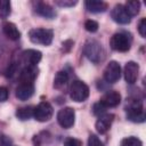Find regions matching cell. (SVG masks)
Here are the masks:
<instances>
[{
  "label": "cell",
  "instance_id": "obj_1",
  "mask_svg": "<svg viewBox=\"0 0 146 146\" xmlns=\"http://www.w3.org/2000/svg\"><path fill=\"white\" fill-rule=\"evenodd\" d=\"M29 38L33 43L49 46L52 41L54 33L49 29H32L29 32Z\"/></svg>",
  "mask_w": 146,
  "mask_h": 146
},
{
  "label": "cell",
  "instance_id": "obj_2",
  "mask_svg": "<svg viewBox=\"0 0 146 146\" xmlns=\"http://www.w3.org/2000/svg\"><path fill=\"white\" fill-rule=\"evenodd\" d=\"M88 96H89V88L84 82L80 80H75L72 82L70 87V97L72 100L80 103L86 100Z\"/></svg>",
  "mask_w": 146,
  "mask_h": 146
},
{
  "label": "cell",
  "instance_id": "obj_3",
  "mask_svg": "<svg viewBox=\"0 0 146 146\" xmlns=\"http://www.w3.org/2000/svg\"><path fill=\"white\" fill-rule=\"evenodd\" d=\"M110 43H111V47L113 50L120 51V52H125L130 49L131 38L129 34H127L124 32H119V33H115L111 38Z\"/></svg>",
  "mask_w": 146,
  "mask_h": 146
},
{
  "label": "cell",
  "instance_id": "obj_4",
  "mask_svg": "<svg viewBox=\"0 0 146 146\" xmlns=\"http://www.w3.org/2000/svg\"><path fill=\"white\" fill-rule=\"evenodd\" d=\"M84 55L92 63L100 62L102 56H103V49H102L100 43L98 41L94 40V39L88 40L84 44Z\"/></svg>",
  "mask_w": 146,
  "mask_h": 146
},
{
  "label": "cell",
  "instance_id": "obj_5",
  "mask_svg": "<svg viewBox=\"0 0 146 146\" xmlns=\"http://www.w3.org/2000/svg\"><path fill=\"white\" fill-rule=\"evenodd\" d=\"M54 110L52 106L48 102H41L33 108V116L39 122L49 121L52 116Z\"/></svg>",
  "mask_w": 146,
  "mask_h": 146
},
{
  "label": "cell",
  "instance_id": "obj_6",
  "mask_svg": "<svg viewBox=\"0 0 146 146\" xmlns=\"http://www.w3.org/2000/svg\"><path fill=\"white\" fill-rule=\"evenodd\" d=\"M57 121L59 125L64 129H70L73 127L75 121V112L71 107H64L57 113Z\"/></svg>",
  "mask_w": 146,
  "mask_h": 146
},
{
  "label": "cell",
  "instance_id": "obj_7",
  "mask_svg": "<svg viewBox=\"0 0 146 146\" xmlns=\"http://www.w3.org/2000/svg\"><path fill=\"white\" fill-rule=\"evenodd\" d=\"M42 54L35 49H27L21 55V63L24 64V67H34L41 60Z\"/></svg>",
  "mask_w": 146,
  "mask_h": 146
},
{
  "label": "cell",
  "instance_id": "obj_8",
  "mask_svg": "<svg viewBox=\"0 0 146 146\" xmlns=\"http://www.w3.org/2000/svg\"><path fill=\"white\" fill-rule=\"evenodd\" d=\"M121 78V67L117 62H110L104 70V79L108 83H115Z\"/></svg>",
  "mask_w": 146,
  "mask_h": 146
},
{
  "label": "cell",
  "instance_id": "obj_9",
  "mask_svg": "<svg viewBox=\"0 0 146 146\" xmlns=\"http://www.w3.org/2000/svg\"><path fill=\"white\" fill-rule=\"evenodd\" d=\"M127 116L132 122H144L145 114L139 100H135L129 105V107L127 108Z\"/></svg>",
  "mask_w": 146,
  "mask_h": 146
},
{
  "label": "cell",
  "instance_id": "obj_10",
  "mask_svg": "<svg viewBox=\"0 0 146 146\" xmlns=\"http://www.w3.org/2000/svg\"><path fill=\"white\" fill-rule=\"evenodd\" d=\"M124 79L129 84H133L137 79H138V74H139V66L136 62H128L124 66Z\"/></svg>",
  "mask_w": 146,
  "mask_h": 146
},
{
  "label": "cell",
  "instance_id": "obj_11",
  "mask_svg": "<svg viewBox=\"0 0 146 146\" xmlns=\"http://www.w3.org/2000/svg\"><path fill=\"white\" fill-rule=\"evenodd\" d=\"M120 102H121V95L115 90H110L105 92L99 100V103L105 107H115L120 104Z\"/></svg>",
  "mask_w": 146,
  "mask_h": 146
},
{
  "label": "cell",
  "instance_id": "obj_12",
  "mask_svg": "<svg viewBox=\"0 0 146 146\" xmlns=\"http://www.w3.org/2000/svg\"><path fill=\"white\" fill-rule=\"evenodd\" d=\"M111 16H112L113 21L119 24H128V23H130V18H131L128 15V13L125 11L124 6H122V5H115L112 9Z\"/></svg>",
  "mask_w": 146,
  "mask_h": 146
},
{
  "label": "cell",
  "instance_id": "obj_13",
  "mask_svg": "<svg viewBox=\"0 0 146 146\" xmlns=\"http://www.w3.org/2000/svg\"><path fill=\"white\" fill-rule=\"evenodd\" d=\"M34 92V84L27 82H19L18 87L16 88V97L19 100H26L31 98Z\"/></svg>",
  "mask_w": 146,
  "mask_h": 146
},
{
  "label": "cell",
  "instance_id": "obj_14",
  "mask_svg": "<svg viewBox=\"0 0 146 146\" xmlns=\"http://www.w3.org/2000/svg\"><path fill=\"white\" fill-rule=\"evenodd\" d=\"M113 120H114V115L113 114H102L99 115L97 122H96V130L99 132V133H105L107 132V130L111 128L112 123H113Z\"/></svg>",
  "mask_w": 146,
  "mask_h": 146
},
{
  "label": "cell",
  "instance_id": "obj_15",
  "mask_svg": "<svg viewBox=\"0 0 146 146\" xmlns=\"http://www.w3.org/2000/svg\"><path fill=\"white\" fill-rule=\"evenodd\" d=\"M2 31L5 35L10 40H18L21 38V32L18 31L17 26L11 22H5L2 24Z\"/></svg>",
  "mask_w": 146,
  "mask_h": 146
},
{
  "label": "cell",
  "instance_id": "obj_16",
  "mask_svg": "<svg viewBox=\"0 0 146 146\" xmlns=\"http://www.w3.org/2000/svg\"><path fill=\"white\" fill-rule=\"evenodd\" d=\"M36 75H38L36 66H34V67H24L19 73V82L33 83Z\"/></svg>",
  "mask_w": 146,
  "mask_h": 146
},
{
  "label": "cell",
  "instance_id": "obj_17",
  "mask_svg": "<svg viewBox=\"0 0 146 146\" xmlns=\"http://www.w3.org/2000/svg\"><path fill=\"white\" fill-rule=\"evenodd\" d=\"M35 13L42 17H46V18H52L56 16V13L55 10L48 5V3H44V2H39L35 7Z\"/></svg>",
  "mask_w": 146,
  "mask_h": 146
},
{
  "label": "cell",
  "instance_id": "obj_18",
  "mask_svg": "<svg viewBox=\"0 0 146 146\" xmlns=\"http://www.w3.org/2000/svg\"><path fill=\"white\" fill-rule=\"evenodd\" d=\"M84 6L88 11L90 13H104L107 9V5L103 1H96V0H89L84 2Z\"/></svg>",
  "mask_w": 146,
  "mask_h": 146
},
{
  "label": "cell",
  "instance_id": "obj_19",
  "mask_svg": "<svg viewBox=\"0 0 146 146\" xmlns=\"http://www.w3.org/2000/svg\"><path fill=\"white\" fill-rule=\"evenodd\" d=\"M67 81H68V74L65 71H59L56 73L54 78V87L56 89H60L67 83Z\"/></svg>",
  "mask_w": 146,
  "mask_h": 146
},
{
  "label": "cell",
  "instance_id": "obj_20",
  "mask_svg": "<svg viewBox=\"0 0 146 146\" xmlns=\"http://www.w3.org/2000/svg\"><path fill=\"white\" fill-rule=\"evenodd\" d=\"M33 108L32 106H24V107H19L17 108L16 111V116L22 120V121H25V120H29L30 117L33 116Z\"/></svg>",
  "mask_w": 146,
  "mask_h": 146
},
{
  "label": "cell",
  "instance_id": "obj_21",
  "mask_svg": "<svg viewBox=\"0 0 146 146\" xmlns=\"http://www.w3.org/2000/svg\"><path fill=\"white\" fill-rule=\"evenodd\" d=\"M124 9H125V11L128 13V15L130 17L136 16L139 13V9H140V2L139 1H128L124 6Z\"/></svg>",
  "mask_w": 146,
  "mask_h": 146
},
{
  "label": "cell",
  "instance_id": "obj_22",
  "mask_svg": "<svg viewBox=\"0 0 146 146\" xmlns=\"http://www.w3.org/2000/svg\"><path fill=\"white\" fill-rule=\"evenodd\" d=\"M10 15V2L7 0H0V18L5 19Z\"/></svg>",
  "mask_w": 146,
  "mask_h": 146
},
{
  "label": "cell",
  "instance_id": "obj_23",
  "mask_svg": "<svg viewBox=\"0 0 146 146\" xmlns=\"http://www.w3.org/2000/svg\"><path fill=\"white\" fill-rule=\"evenodd\" d=\"M121 146H143V143L137 137H128L121 141Z\"/></svg>",
  "mask_w": 146,
  "mask_h": 146
},
{
  "label": "cell",
  "instance_id": "obj_24",
  "mask_svg": "<svg viewBox=\"0 0 146 146\" xmlns=\"http://www.w3.org/2000/svg\"><path fill=\"white\" fill-rule=\"evenodd\" d=\"M84 29L88 32H96L98 30V23L94 19H88L84 23Z\"/></svg>",
  "mask_w": 146,
  "mask_h": 146
},
{
  "label": "cell",
  "instance_id": "obj_25",
  "mask_svg": "<svg viewBox=\"0 0 146 146\" xmlns=\"http://www.w3.org/2000/svg\"><path fill=\"white\" fill-rule=\"evenodd\" d=\"M81 145H82L81 140L73 137H68L64 140V146H81Z\"/></svg>",
  "mask_w": 146,
  "mask_h": 146
},
{
  "label": "cell",
  "instance_id": "obj_26",
  "mask_svg": "<svg viewBox=\"0 0 146 146\" xmlns=\"http://www.w3.org/2000/svg\"><path fill=\"white\" fill-rule=\"evenodd\" d=\"M88 146H103V143L96 135H90L88 139Z\"/></svg>",
  "mask_w": 146,
  "mask_h": 146
},
{
  "label": "cell",
  "instance_id": "obj_27",
  "mask_svg": "<svg viewBox=\"0 0 146 146\" xmlns=\"http://www.w3.org/2000/svg\"><path fill=\"white\" fill-rule=\"evenodd\" d=\"M138 32H139V34L143 38L146 36V19L145 18H141L140 19V22L138 24Z\"/></svg>",
  "mask_w": 146,
  "mask_h": 146
},
{
  "label": "cell",
  "instance_id": "obj_28",
  "mask_svg": "<svg viewBox=\"0 0 146 146\" xmlns=\"http://www.w3.org/2000/svg\"><path fill=\"white\" fill-rule=\"evenodd\" d=\"M55 3L57 6H60V7H73L78 2L76 1H72V0H58V1H55Z\"/></svg>",
  "mask_w": 146,
  "mask_h": 146
},
{
  "label": "cell",
  "instance_id": "obj_29",
  "mask_svg": "<svg viewBox=\"0 0 146 146\" xmlns=\"http://www.w3.org/2000/svg\"><path fill=\"white\" fill-rule=\"evenodd\" d=\"M92 110H94V114H96V115H102V114H104L106 107L103 106L100 103H97V104L94 105V108H92Z\"/></svg>",
  "mask_w": 146,
  "mask_h": 146
},
{
  "label": "cell",
  "instance_id": "obj_30",
  "mask_svg": "<svg viewBox=\"0 0 146 146\" xmlns=\"http://www.w3.org/2000/svg\"><path fill=\"white\" fill-rule=\"evenodd\" d=\"M8 98V89L5 87H0V103L7 100Z\"/></svg>",
  "mask_w": 146,
  "mask_h": 146
},
{
  "label": "cell",
  "instance_id": "obj_31",
  "mask_svg": "<svg viewBox=\"0 0 146 146\" xmlns=\"http://www.w3.org/2000/svg\"><path fill=\"white\" fill-rule=\"evenodd\" d=\"M0 146H10V139L2 133H0Z\"/></svg>",
  "mask_w": 146,
  "mask_h": 146
},
{
  "label": "cell",
  "instance_id": "obj_32",
  "mask_svg": "<svg viewBox=\"0 0 146 146\" xmlns=\"http://www.w3.org/2000/svg\"><path fill=\"white\" fill-rule=\"evenodd\" d=\"M10 146H11V145H10Z\"/></svg>",
  "mask_w": 146,
  "mask_h": 146
}]
</instances>
